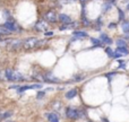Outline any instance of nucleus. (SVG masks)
<instances>
[{"instance_id": "f257e3e1", "label": "nucleus", "mask_w": 129, "mask_h": 122, "mask_svg": "<svg viewBox=\"0 0 129 122\" xmlns=\"http://www.w3.org/2000/svg\"><path fill=\"white\" fill-rule=\"evenodd\" d=\"M4 76L9 82H24V80H26L24 75H22L20 72H18L16 70H13V69H6Z\"/></svg>"}, {"instance_id": "f03ea898", "label": "nucleus", "mask_w": 129, "mask_h": 122, "mask_svg": "<svg viewBox=\"0 0 129 122\" xmlns=\"http://www.w3.org/2000/svg\"><path fill=\"white\" fill-rule=\"evenodd\" d=\"M39 45V38L38 37H27L26 40L23 41V48L25 50H32Z\"/></svg>"}, {"instance_id": "7ed1b4c3", "label": "nucleus", "mask_w": 129, "mask_h": 122, "mask_svg": "<svg viewBox=\"0 0 129 122\" xmlns=\"http://www.w3.org/2000/svg\"><path fill=\"white\" fill-rule=\"evenodd\" d=\"M4 26L8 29L10 33H17V32H22L20 31V27L16 24V22L14 19H10V20H6V23L4 24Z\"/></svg>"}, {"instance_id": "20e7f679", "label": "nucleus", "mask_w": 129, "mask_h": 122, "mask_svg": "<svg viewBox=\"0 0 129 122\" xmlns=\"http://www.w3.org/2000/svg\"><path fill=\"white\" fill-rule=\"evenodd\" d=\"M8 49L11 50V51H16V50H19L20 48H23V40H19V38H14V40L8 41Z\"/></svg>"}, {"instance_id": "39448f33", "label": "nucleus", "mask_w": 129, "mask_h": 122, "mask_svg": "<svg viewBox=\"0 0 129 122\" xmlns=\"http://www.w3.org/2000/svg\"><path fill=\"white\" fill-rule=\"evenodd\" d=\"M66 115H67V118L71 119V120H76V119H78V118L82 116V113H80V111L77 110V109L68 107V109L66 110Z\"/></svg>"}, {"instance_id": "423d86ee", "label": "nucleus", "mask_w": 129, "mask_h": 122, "mask_svg": "<svg viewBox=\"0 0 129 122\" xmlns=\"http://www.w3.org/2000/svg\"><path fill=\"white\" fill-rule=\"evenodd\" d=\"M42 79L45 80V82H49V83H59L60 82V79H59L58 77H56L54 75H52L51 72H48V73H45V75H43Z\"/></svg>"}, {"instance_id": "0eeeda50", "label": "nucleus", "mask_w": 129, "mask_h": 122, "mask_svg": "<svg viewBox=\"0 0 129 122\" xmlns=\"http://www.w3.org/2000/svg\"><path fill=\"white\" fill-rule=\"evenodd\" d=\"M44 18H45V20H47L48 23H56L57 22V15H56V13H54L53 10H49L47 14L44 15Z\"/></svg>"}, {"instance_id": "6e6552de", "label": "nucleus", "mask_w": 129, "mask_h": 122, "mask_svg": "<svg viewBox=\"0 0 129 122\" xmlns=\"http://www.w3.org/2000/svg\"><path fill=\"white\" fill-rule=\"evenodd\" d=\"M88 35L87 32H84V31H75L74 32V37L71 38V41H76V40H82V38L86 37Z\"/></svg>"}, {"instance_id": "1a4fd4ad", "label": "nucleus", "mask_w": 129, "mask_h": 122, "mask_svg": "<svg viewBox=\"0 0 129 122\" xmlns=\"http://www.w3.org/2000/svg\"><path fill=\"white\" fill-rule=\"evenodd\" d=\"M34 27H35V29L36 31H39V32L45 31V29H48V23L45 22V20H39Z\"/></svg>"}, {"instance_id": "9d476101", "label": "nucleus", "mask_w": 129, "mask_h": 122, "mask_svg": "<svg viewBox=\"0 0 129 122\" xmlns=\"http://www.w3.org/2000/svg\"><path fill=\"white\" fill-rule=\"evenodd\" d=\"M100 41L103 43V44H108V45H110V44L112 43V40L110 38V36L108 35V34H105V33H102V34H101Z\"/></svg>"}, {"instance_id": "9b49d317", "label": "nucleus", "mask_w": 129, "mask_h": 122, "mask_svg": "<svg viewBox=\"0 0 129 122\" xmlns=\"http://www.w3.org/2000/svg\"><path fill=\"white\" fill-rule=\"evenodd\" d=\"M57 18H58V19L60 20L62 24H68V23H71V22H73V20H71V18L69 17L68 15H66V14H60V15H59Z\"/></svg>"}, {"instance_id": "f8f14e48", "label": "nucleus", "mask_w": 129, "mask_h": 122, "mask_svg": "<svg viewBox=\"0 0 129 122\" xmlns=\"http://www.w3.org/2000/svg\"><path fill=\"white\" fill-rule=\"evenodd\" d=\"M45 116H47L49 122H60V119H59L58 114H56V113H47Z\"/></svg>"}, {"instance_id": "ddd939ff", "label": "nucleus", "mask_w": 129, "mask_h": 122, "mask_svg": "<svg viewBox=\"0 0 129 122\" xmlns=\"http://www.w3.org/2000/svg\"><path fill=\"white\" fill-rule=\"evenodd\" d=\"M13 115V112L11 111H0V120H6V119L10 118Z\"/></svg>"}, {"instance_id": "4468645a", "label": "nucleus", "mask_w": 129, "mask_h": 122, "mask_svg": "<svg viewBox=\"0 0 129 122\" xmlns=\"http://www.w3.org/2000/svg\"><path fill=\"white\" fill-rule=\"evenodd\" d=\"M77 93H78L77 89H76V88H73V89H70V91L67 92L64 96H66V98H68V100H71V98H74L76 95H77Z\"/></svg>"}, {"instance_id": "2eb2a0df", "label": "nucleus", "mask_w": 129, "mask_h": 122, "mask_svg": "<svg viewBox=\"0 0 129 122\" xmlns=\"http://www.w3.org/2000/svg\"><path fill=\"white\" fill-rule=\"evenodd\" d=\"M91 42H92V44H93V48H102L103 47V43L100 41V38L92 37L91 38Z\"/></svg>"}, {"instance_id": "dca6fc26", "label": "nucleus", "mask_w": 129, "mask_h": 122, "mask_svg": "<svg viewBox=\"0 0 129 122\" xmlns=\"http://www.w3.org/2000/svg\"><path fill=\"white\" fill-rule=\"evenodd\" d=\"M116 51H118L121 56H128V54H129V50L126 47H118Z\"/></svg>"}, {"instance_id": "f3484780", "label": "nucleus", "mask_w": 129, "mask_h": 122, "mask_svg": "<svg viewBox=\"0 0 129 122\" xmlns=\"http://www.w3.org/2000/svg\"><path fill=\"white\" fill-rule=\"evenodd\" d=\"M75 25H76V24H74L73 22H71V23H68V24H62V25L60 26V28H59V29H61V31L71 29V28H74V27H75Z\"/></svg>"}, {"instance_id": "a211bd4d", "label": "nucleus", "mask_w": 129, "mask_h": 122, "mask_svg": "<svg viewBox=\"0 0 129 122\" xmlns=\"http://www.w3.org/2000/svg\"><path fill=\"white\" fill-rule=\"evenodd\" d=\"M121 29H122V32L125 34L129 33V20H125V22H122V24H121Z\"/></svg>"}, {"instance_id": "6ab92c4d", "label": "nucleus", "mask_w": 129, "mask_h": 122, "mask_svg": "<svg viewBox=\"0 0 129 122\" xmlns=\"http://www.w3.org/2000/svg\"><path fill=\"white\" fill-rule=\"evenodd\" d=\"M116 44H117V47H126V48L128 47V44H127L125 38H119V40H117Z\"/></svg>"}, {"instance_id": "aec40b11", "label": "nucleus", "mask_w": 129, "mask_h": 122, "mask_svg": "<svg viewBox=\"0 0 129 122\" xmlns=\"http://www.w3.org/2000/svg\"><path fill=\"white\" fill-rule=\"evenodd\" d=\"M10 32L4 26V25H0V35H10Z\"/></svg>"}, {"instance_id": "412c9836", "label": "nucleus", "mask_w": 129, "mask_h": 122, "mask_svg": "<svg viewBox=\"0 0 129 122\" xmlns=\"http://www.w3.org/2000/svg\"><path fill=\"white\" fill-rule=\"evenodd\" d=\"M118 14H119V20H120V22L125 20V13H123L122 9L118 8Z\"/></svg>"}, {"instance_id": "4be33fe9", "label": "nucleus", "mask_w": 129, "mask_h": 122, "mask_svg": "<svg viewBox=\"0 0 129 122\" xmlns=\"http://www.w3.org/2000/svg\"><path fill=\"white\" fill-rule=\"evenodd\" d=\"M43 84H34V85H28V89H39L42 88Z\"/></svg>"}, {"instance_id": "5701e85b", "label": "nucleus", "mask_w": 129, "mask_h": 122, "mask_svg": "<svg viewBox=\"0 0 129 122\" xmlns=\"http://www.w3.org/2000/svg\"><path fill=\"white\" fill-rule=\"evenodd\" d=\"M111 6H112V4L110 1H108V2H105L104 5H103V11H107V10H109L110 8H111Z\"/></svg>"}, {"instance_id": "b1692460", "label": "nucleus", "mask_w": 129, "mask_h": 122, "mask_svg": "<svg viewBox=\"0 0 129 122\" xmlns=\"http://www.w3.org/2000/svg\"><path fill=\"white\" fill-rule=\"evenodd\" d=\"M44 95H45V91H40V92H38V94H36V98H38V100L43 98Z\"/></svg>"}, {"instance_id": "393cba45", "label": "nucleus", "mask_w": 129, "mask_h": 122, "mask_svg": "<svg viewBox=\"0 0 129 122\" xmlns=\"http://www.w3.org/2000/svg\"><path fill=\"white\" fill-rule=\"evenodd\" d=\"M105 52H107V54L109 56V58H112V54H113V50H112L111 48H107V49H105Z\"/></svg>"}, {"instance_id": "a878e982", "label": "nucleus", "mask_w": 129, "mask_h": 122, "mask_svg": "<svg viewBox=\"0 0 129 122\" xmlns=\"http://www.w3.org/2000/svg\"><path fill=\"white\" fill-rule=\"evenodd\" d=\"M83 25H84V26H89V25H91V22H89L87 18H85V16H83Z\"/></svg>"}, {"instance_id": "bb28decb", "label": "nucleus", "mask_w": 129, "mask_h": 122, "mask_svg": "<svg viewBox=\"0 0 129 122\" xmlns=\"http://www.w3.org/2000/svg\"><path fill=\"white\" fill-rule=\"evenodd\" d=\"M119 69H126V62L119 60Z\"/></svg>"}, {"instance_id": "cd10ccee", "label": "nucleus", "mask_w": 129, "mask_h": 122, "mask_svg": "<svg viewBox=\"0 0 129 122\" xmlns=\"http://www.w3.org/2000/svg\"><path fill=\"white\" fill-rule=\"evenodd\" d=\"M117 75V72L114 71V72H110V73H107V77H108V79L109 80H111V77H114V76Z\"/></svg>"}, {"instance_id": "c85d7f7f", "label": "nucleus", "mask_w": 129, "mask_h": 122, "mask_svg": "<svg viewBox=\"0 0 129 122\" xmlns=\"http://www.w3.org/2000/svg\"><path fill=\"white\" fill-rule=\"evenodd\" d=\"M117 25L113 24V23H111V24H109V28H116Z\"/></svg>"}, {"instance_id": "c756f323", "label": "nucleus", "mask_w": 129, "mask_h": 122, "mask_svg": "<svg viewBox=\"0 0 129 122\" xmlns=\"http://www.w3.org/2000/svg\"><path fill=\"white\" fill-rule=\"evenodd\" d=\"M45 35L47 36H52L53 35V33H52V32H45Z\"/></svg>"}, {"instance_id": "7c9ffc66", "label": "nucleus", "mask_w": 129, "mask_h": 122, "mask_svg": "<svg viewBox=\"0 0 129 122\" xmlns=\"http://www.w3.org/2000/svg\"><path fill=\"white\" fill-rule=\"evenodd\" d=\"M75 79H76V80H82V77H77V76H76Z\"/></svg>"}, {"instance_id": "2f4dec72", "label": "nucleus", "mask_w": 129, "mask_h": 122, "mask_svg": "<svg viewBox=\"0 0 129 122\" xmlns=\"http://www.w3.org/2000/svg\"><path fill=\"white\" fill-rule=\"evenodd\" d=\"M79 1H80V2H82V4H83V5H85V2H86V1H87V0H79Z\"/></svg>"}, {"instance_id": "473e14b6", "label": "nucleus", "mask_w": 129, "mask_h": 122, "mask_svg": "<svg viewBox=\"0 0 129 122\" xmlns=\"http://www.w3.org/2000/svg\"><path fill=\"white\" fill-rule=\"evenodd\" d=\"M2 40H4V38H2V37H1V35H0V42H1Z\"/></svg>"}, {"instance_id": "72a5a7b5", "label": "nucleus", "mask_w": 129, "mask_h": 122, "mask_svg": "<svg viewBox=\"0 0 129 122\" xmlns=\"http://www.w3.org/2000/svg\"><path fill=\"white\" fill-rule=\"evenodd\" d=\"M127 9H128V10H129V4L127 5Z\"/></svg>"}, {"instance_id": "f704fd0d", "label": "nucleus", "mask_w": 129, "mask_h": 122, "mask_svg": "<svg viewBox=\"0 0 129 122\" xmlns=\"http://www.w3.org/2000/svg\"><path fill=\"white\" fill-rule=\"evenodd\" d=\"M0 78H1V75H0Z\"/></svg>"}, {"instance_id": "c9c22d12", "label": "nucleus", "mask_w": 129, "mask_h": 122, "mask_svg": "<svg viewBox=\"0 0 129 122\" xmlns=\"http://www.w3.org/2000/svg\"><path fill=\"white\" fill-rule=\"evenodd\" d=\"M0 122H1V120H0Z\"/></svg>"}, {"instance_id": "e433bc0d", "label": "nucleus", "mask_w": 129, "mask_h": 122, "mask_svg": "<svg viewBox=\"0 0 129 122\" xmlns=\"http://www.w3.org/2000/svg\"><path fill=\"white\" fill-rule=\"evenodd\" d=\"M88 122H91V121H88Z\"/></svg>"}]
</instances>
